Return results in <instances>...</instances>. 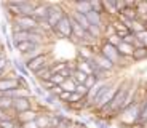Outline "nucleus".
<instances>
[{
    "mask_svg": "<svg viewBox=\"0 0 147 128\" xmlns=\"http://www.w3.org/2000/svg\"><path fill=\"white\" fill-rule=\"evenodd\" d=\"M61 93H63L61 87H53V88H51V91H50V95H53V96H56V98H58V96L61 95Z\"/></svg>",
    "mask_w": 147,
    "mask_h": 128,
    "instance_id": "obj_32",
    "label": "nucleus"
},
{
    "mask_svg": "<svg viewBox=\"0 0 147 128\" xmlns=\"http://www.w3.org/2000/svg\"><path fill=\"white\" fill-rule=\"evenodd\" d=\"M37 128H50V114L47 112H38L35 119Z\"/></svg>",
    "mask_w": 147,
    "mask_h": 128,
    "instance_id": "obj_17",
    "label": "nucleus"
},
{
    "mask_svg": "<svg viewBox=\"0 0 147 128\" xmlns=\"http://www.w3.org/2000/svg\"><path fill=\"white\" fill-rule=\"evenodd\" d=\"M91 61L94 62V64H96L98 67H99L101 70H106V72H109V74H110V72H114V70L117 69V67H115L114 64H112V62L109 61V59H107V58H104V56L101 55L99 51H98V53H96V55L93 56V59H91Z\"/></svg>",
    "mask_w": 147,
    "mask_h": 128,
    "instance_id": "obj_11",
    "label": "nucleus"
},
{
    "mask_svg": "<svg viewBox=\"0 0 147 128\" xmlns=\"http://www.w3.org/2000/svg\"><path fill=\"white\" fill-rule=\"evenodd\" d=\"M34 109L32 107V98H15L11 99V110L15 114L24 112V110Z\"/></svg>",
    "mask_w": 147,
    "mask_h": 128,
    "instance_id": "obj_9",
    "label": "nucleus"
},
{
    "mask_svg": "<svg viewBox=\"0 0 147 128\" xmlns=\"http://www.w3.org/2000/svg\"><path fill=\"white\" fill-rule=\"evenodd\" d=\"M91 122H93V123H94L98 128H109V125H106L104 122H101L99 119H96V117H93V119H91Z\"/></svg>",
    "mask_w": 147,
    "mask_h": 128,
    "instance_id": "obj_30",
    "label": "nucleus"
},
{
    "mask_svg": "<svg viewBox=\"0 0 147 128\" xmlns=\"http://www.w3.org/2000/svg\"><path fill=\"white\" fill-rule=\"evenodd\" d=\"M75 69L83 72V74H86V75H91V62L77 58V61H75Z\"/></svg>",
    "mask_w": 147,
    "mask_h": 128,
    "instance_id": "obj_18",
    "label": "nucleus"
},
{
    "mask_svg": "<svg viewBox=\"0 0 147 128\" xmlns=\"http://www.w3.org/2000/svg\"><path fill=\"white\" fill-rule=\"evenodd\" d=\"M134 35H136V40L141 43V47H142V48H147V29L141 30V32L134 34Z\"/></svg>",
    "mask_w": 147,
    "mask_h": 128,
    "instance_id": "obj_24",
    "label": "nucleus"
},
{
    "mask_svg": "<svg viewBox=\"0 0 147 128\" xmlns=\"http://www.w3.org/2000/svg\"><path fill=\"white\" fill-rule=\"evenodd\" d=\"M144 59H147V48H134L131 61L139 62V61H144Z\"/></svg>",
    "mask_w": 147,
    "mask_h": 128,
    "instance_id": "obj_19",
    "label": "nucleus"
},
{
    "mask_svg": "<svg viewBox=\"0 0 147 128\" xmlns=\"http://www.w3.org/2000/svg\"><path fill=\"white\" fill-rule=\"evenodd\" d=\"M48 10H50V3H37L32 11V18L35 21H43L48 18Z\"/></svg>",
    "mask_w": 147,
    "mask_h": 128,
    "instance_id": "obj_12",
    "label": "nucleus"
},
{
    "mask_svg": "<svg viewBox=\"0 0 147 128\" xmlns=\"http://www.w3.org/2000/svg\"><path fill=\"white\" fill-rule=\"evenodd\" d=\"M53 34H56L59 39H69L70 40V37H72V27H70V19H69V15H67V13L59 19V22L55 26Z\"/></svg>",
    "mask_w": 147,
    "mask_h": 128,
    "instance_id": "obj_5",
    "label": "nucleus"
},
{
    "mask_svg": "<svg viewBox=\"0 0 147 128\" xmlns=\"http://www.w3.org/2000/svg\"><path fill=\"white\" fill-rule=\"evenodd\" d=\"M90 7H91V11H94L98 15H104V8L101 0H90Z\"/></svg>",
    "mask_w": 147,
    "mask_h": 128,
    "instance_id": "obj_23",
    "label": "nucleus"
},
{
    "mask_svg": "<svg viewBox=\"0 0 147 128\" xmlns=\"http://www.w3.org/2000/svg\"><path fill=\"white\" fill-rule=\"evenodd\" d=\"M96 82H98V80H96V79H94L93 75H88V77H86V80H85V83H83V85H85V87H86V88L90 90V88H91L93 85L96 83Z\"/></svg>",
    "mask_w": 147,
    "mask_h": 128,
    "instance_id": "obj_28",
    "label": "nucleus"
},
{
    "mask_svg": "<svg viewBox=\"0 0 147 128\" xmlns=\"http://www.w3.org/2000/svg\"><path fill=\"white\" fill-rule=\"evenodd\" d=\"M70 11H77L80 15H86L88 11H91V7H90V0H80V2H74L70 3Z\"/></svg>",
    "mask_w": 147,
    "mask_h": 128,
    "instance_id": "obj_14",
    "label": "nucleus"
},
{
    "mask_svg": "<svg viewBox=\"0 0 147 128\" xmlns=\"http://www.w3.org/2000/svg\"><path fill=\"white\" fill-rule=\"evenodd\" d=\"M75 82L72 80V79H66V80L63 82V85H61V90H63V91H67V93H74L75 91Z\"/></svg>",
    "mask_w": 147,
    "mask_h": 128,
    "instance_id": "obj_22",
    "label": "nucleus"
},
{
    "mask_svg": "<svg viewBox=\"0 0 147 128\" xmlns=\"http://www.w3.org/2000/svg\"><path fill=\"white\" fill-rule=\"evenodd\" d=\"M15 47L21 53V56H24L27 53H30V51L37 50L38 47H45V45H37V43H32V42H19V43H15Z\"/></svg>",
    "mask_w": 147,
    "mask_h": 128,
    "instance_id": "obj_13",
    "label": "nucleus"
},
{
    "mask_svg": "<svg viewBox=\"0 0 147 128\" xmlns=\"http://www.w3.org/2000/svg\"><path fill=\"white\" fill-rule=\"evenodd\" d=\"M121 82H123V79H120V80H117V82H112V83H110V87L107 88L106 91H104L102 95H101L99 98H98V99H96V101L91 104V107H94L98 112H99V110H102L104 107H106L107 104L112 101V98L115 96V93H117L118 87L121 85Z\"/></svg>",
    "mask_w": 147,
    "mask_h": 128,
    "instance_id": "obj_2",
    "label": "nucleus"
},
{
    "mask_svg": "<svg viewBox=\"0 0 147 128\" xmlns=\"http://www.w3.org/2000/svg\"><path fill=\"white\" fill-rule=\"evenodd\" d=\"M50 80H51V83L55 85V87H61V85H63V82L66 80V79H64V77L61 75V74H53Z\"/></svg>",
    "mask_w": 147,
    "mask_h": 128,
    "instance_id": "obj_26",
    "label": "nucleus"
},
{
    "mask_svg": "<svg viewBox=\"0 0 147 128\" xmlns=\"http://www.w3.org/2000/svg\"><path fill=\"white\" fill-rule=\"evenodd\" d=\"M99 53L104 56V58H107L112 64H114L115 67L117 66H120V67H123L125 66V62H126V59H123L120 55H118V51H117V48L115 47H112V45H109V43H106V42H102V43H99Z\"/></svg>",
    "mask_w": 147,
    "mask_h": 128,
    "instance_id": "obj_3",
    "label": "nucleus"
},
{
    "mask_svg": "<svg viewBox=\"0 0 147 128\" xmlns=\"http://www.w3.org/2000/svg\"><path fill=\"white\" fill-rule=\"evenodd\" d=\"M96 53H98V51H94V47H85V45H80V47H78V59L91 61Z\"/></svg>",
    "mask_w": 147,
    "mask_h": 128,
    "instance_id": "obj_15",
    "label": "nucleus"
},
{
    "mask_svg": "<svg viewBox=\"0 0 147 128\" xmlns=\"http://www.w3.org/2000/svg\"><path fill=\"white\" fill-rule=\"evenodd\" d=\"M117 51H118V55H120L123 59L131 61V56H133V51H134V47H133V45H128V43L120 42V45L117 47Z\"/></svg>",
    "mask_w": 147,
    "mask_h": 128,
    "instance_id": "obj_16",
    "label": "nucleus"
},
{
    "mask_svg": "<svg viewBox=\"0 0 147 128\" xmlns=\"http://www.w3.org/2000/svg\"><path fill=\"white\" fill-rule=\"evenodd\" d=\"M144 120H147V98L141 99V104H139V125Z\"/></svg>",
    "mask_w": 147,
    "mask_h": 128,
    "instance_id": "obj_21",
    "label": "nucleus"
},
{
    "mask_svg": "<svg viewBox=\"0 0 147 128\" xmlns=\"http://www.w3.org/2000/svg\"><path fill=\"white\" fill-rule=\"evenodd\" d=\"M13 22V32L16 30H37L38 29V24L32 16H16V18H11Z\"/></svg>",
    "mask_w": 147,
    "mask_h": 128,
    "instance_id": "obj_4",
    "label": "nucleus"
},
{
    "mask_svg": "<svg viewBox=\"0 0 147 128\" xmlns=\"http://www.w3.org/2000/svg\"><path fill=\"white\" fill-rule=\"evenodd\" d=\"M0 109H2V110H7V112H10V110H11V99H10V98H3V96H0Z\"/></svg>",
    "mask_w": 147,
    "mask_h": 128,
    "instance_id": "obj_25",
    "label": "nucleus"
},
{
    "mask_svg": "<svg viewBox=\"0 0 147 128\" xmlns=\"http://www.w3.org/2000/svg\"><path fill=\"white\" fill-rule=\"evenodd\" d=\"M129 87H131V82L123 79V82H121V85L118 87V90H117V93H115V96L112 98V101H110L102 110H99V114H102V115L104 114H106V115H118V114L121 112V107H123V102H125V99H126Z\"/></svg>",
    "mask_w": 147,
    "mask_h": 128,
    "instance_id": "obj_1",
    "label": "nucleus"
},
{
    "mask_svg": "<svg viewBox=\"0 0 147 128\" xmlns=\"http://www.w3.org/2000/svg\"><path fill=\"white\" fill-rule=\"evenodd\" d=\"M5 58V55H3V51H0V59H3Z\"/></svg>",
    "mask_w": 147,
    "mask_h": 128,
    "instance_id": "obj_33",
    "label": "nucleus"
},
{
    "mask_svg": "<svg viewBox=\"0 0 147 128\" xmlns=\"http://www.w3.org/2000/svg\"><path fill=\"white\" fill-rule=\"evenodd\" d=\"M66 67H67V61L51 62V64H50V72H51V75H53V74H59V72H63Z\"/></svg>",
    "mask_w": 147,
    "mask_h": 128,
    "instance_id": "obj_20",
    "label": "nucleus"
},
{
    "mask_svg": "<svg viewBox=\"0 0 147 128\" xmlns=\"http://www.w3.org/2000/svg\"><path fill=\"white\" fill-rule=\"evenodd\" d=\"M29 88L27 82L22 79L21 75L18 79H11V77H2L0 79V91H10V90H16V88Z\"/></svg>",
    "mask_w": 147,
    "mask_h": 128,
    "instance_id": "obj_6",
    "label": "nucleus"
},
{
    "mask_svg": "<svg viewBox=\"0 0 147 128\" xmlns=\"http://www.w3.org/2000/svg\"><path fill=\"white\" fill-rule=\"evenodd\" d=\"M50 62H51L50 55H48V53H43V55H40V56H37V58L30 59V61L24 62V66H26V69L29 70V74L30 72L34 74V72H37L38 69H42V67L50 66Z\"/></svg>",
    "mask_w": 147,
    "mask_h": 128,
    "instance_id": "obj_7",
    "label": "nucleus"
},
{
    "mask_svg": "<svg viewBox=\"0 0 147 128\" xmlns=\"http://www.w3.org/2000/svg\"><path fill=\"white\" fill-rule=\"evenodd\" d=\"M74 93H77V95L86 98V95H88V88L85 87V85H75V91Z\"/></svg>",
    "mask_w": 147,
    "mask_h": 128,
    "instance_id": "obj_27",
    "label": "nucleus"
},
{
    "mask_svg": "<svg viewBox=\"0 0 147 128\" xmlns=\"http://www.w3.org/2000/svg\"><path fill=\"white\" fill-rule=\"evenodd\" d=\"M16 69H18L24 77H29V70L26 69V66H24V64H21V62H16Z\"/></svg>",
    "mask_w": 147,
    "mask_h": 128,
    "instance_id": "obj_29",
    "label": "nucleus"
},
{
    "mask_svg": "<svg viewBox=\"0 0 147 128\" xmlns=\"http://www.w3.org/2000/svg\"><path fill=\"white\" fill-rule=\"evenodd\" d=\"M38 112H40V110H37V109H29V110H24V112L15 114V115H13V119H15V122L18 125L27 123V122H35Z\"/></svg>",
    "mask_w": 147,
    "mask_h": 128,
    "instance_id": "obj_10",
    "label": "nucleus"
},
{
    "mask_svg": "<svg viewBox=\"0 0 147 128\" xmlns=\"http://www.w3.org/2000/svg\"><path fill=\"white\" fill-rule=\"evenodd\" d=\"M8 119H13V115H10V112L0 109V122L2 120H8Z\"/></svg>",
    "mask_w": 147,
    "mask_h": 128,
    "instance_id": "obj_31",
    "label": "nucleus"
},
{
    "mask_svg": "<svg viewBox=\"0 0 147 128\" xmlns=\"http://www.w3.org/2000/svg\"><path fill=\"white\" fill-rule=\"evenodd\" d=\"M67 11L64 10L63 7L59 3H50V10H48V18H47V21H48V24L51 26V29H55V26L59 22V19L63 18L64 15H66Z\"/></svg>",
    "mask_w": 147,
    "mask_h": 128,
    "instance_id": "obj_8",
    "label": "nucleus"
}]
</instances>
